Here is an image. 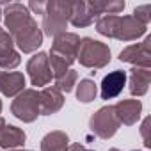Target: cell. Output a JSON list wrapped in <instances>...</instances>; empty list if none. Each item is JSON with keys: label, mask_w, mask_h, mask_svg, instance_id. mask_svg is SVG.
<instances>
[{"label": "cell", "mask_w": 151, "mask_h": 151, "mask_svg": "<svg viewBox=\"0 0 151 151\" xmlns=\"http://www.w3.org/2000/svg\"><path fill=\"white\" fill-rule=\"evenodd\" d=\"M126 86V73L123 69H116L110 71L109 75H105L103 80H101V98L103 100H114L117 98L123 89Z\"/></svg>", "instance_id": "7c38bea8"}, {"label": "cell", "mask_w": 151, "mask_h": 151, "mask_svg": "<svg viewBox=\"0 0 151 151\" xmlns=\"http://www.w3.org/2000/svg\"><path fill=\"white\" fill-rule=\"evenodd\" d=\"M77 60H80V64L84 68L101 69L110 62V48L105 43L96 41L93 37H84V39H80Z\"/></svg>", "instance_id": "277c9868"}, {"label": "cell", "mask_w": 151, "mask_h": 151, "mask_svg": "<svg viewBox=\"0 0 151 151\" xmlns=\"http://www.w3.org/2000/svg\"><path fill=\"white\" fill-rule=\"evenodd\" d=\"M147 27L142 25L139 20H135L132 14L130 16L105 14L96 20V32L117 41H135L140 36H144Z\"/></svg>", "instance_id": "7a4b0ae2"}, {"label": "cell", "mask_w": 151, "mask_h": 151, "mask_svg": "<svg viewBox=\"0 0 151 151\" xmlns=\"http://www.w3.org/2000/svg\"><path fill=\"white\" fill-rule=\"evenodd\" d=\"M62 105H64V94L55 86H48L39 93V114L41 116H52L59 112Z\"/></svg>", "instance_id": "8fae6325"}, {"label": "cell", "mask_w": 151, "mask_h": 151, "mask_svg": "<svg viewBox=\"0 0 151 151\" xmlns=\"http://www.w3.org/2000/svg\"><path fill=\"white\" fill-rule=\"evenodd\" d=\"M132 16H133L135 20H139L142 25H146V27H147V23L151 22V6H149V4H146V6H139V7H135Z\"/></svg>", "instance_id": "603a6c76"}, {"label": "cell", "mask_w": 151, "mask_h": 151, "mask_svg": "<svg viewBox=\"0 0 151 151\" xmlns=\"http://www.w3.org/2000/svg\"><path fill=\"white\" fill-rule=\"evenodd\" d=\"M11 112L23 123H34L39 116V93L36 89L22 91L11 103Z\"/></svg>", "instance_id": "5b68a950"}, {"label": "cell", "mask_w": 151, "mask_h": 151, "mask_svg": "<svg viewBox=\"0 0 151 151\" xmlns=\"http://www.w3.org/2000/svg\"><path fill=\"white\" fill-rule=\"evenodd\" d=\"M0 22H2V9H0Z\"/></svg>", "instance_id": "f546056e"}, {"label": "cell", "mask_w": 151, "mask_h": 151, "mask_svg": "<svg viewBox=\"0 0 151 151\" xmlns=\"http://www.w3.org/2000/svg\"><path fill=\"white\" fill-rule=\"evenodd\" d=\"M78 48H80V36L73 34V32H64V34L53 37L50 53L62 57V59L71 66L75 60H77Z\"/></svg>", "instance_id": "9c48e42d"}, {"label": "cell", "mask_w": 151, "mask_h": 151, "mask_svg": "<svg viewBox=\"0 0 151 151\" xmlns=\"http://www.w3.org/2000/svg\"><path fill=\"white\" fill-rule=\"evenodd\" d=\"M128 91L132 96H144L149 89L151 71L144 68H132L128 75Z\"/></svg>", "instance_id": "9a60e30c"}, {"label": "cell", "mask_w": 151, "mask_h": 151, "mask_svg": "<svg viewBox=\"0 0 151 151\" xmlns=\"http://www.w3.org/2000/svg\"><path fill=\"white\" fill-rule=\"evenodd\" d=\"M96 94H98V87L91 78H84L77 86V100L82 103H91L96 98Z\"/></svg>", "instance_id": "ffe728a7"}, {"label": "cell", "mask_w": 151, "mask_h": 151, "mask_svg": "<svg viewBox=\"0 0 151 151\" xmlns=\"http://www.w3.org/2000/svg\"><path fill=\"white\" fill-rule=\"evenodd\" d=\"M0 112H2V100H0Z\"/></svg>", "instance_id": "4dcf8cb0"}, {"label": "cell", "mask_w": 151, "mask_h": 151, "mask_svg": "<svg viewBox=\"0 0 151 151\" xmlns=\"http://www.w3.org/2000/svg\"><path fill=\"white\" fill-rule=\"evenodd\" d=\"M133 151H139V149H133Z\"/></svg>", "instance_id": "d6a6232c"}, {"label": "cell", "mask_w": 151, "mask_h": 151, "mask_svg": "<svg viewBox=\"0 0 151 151\" xmlns=\"http://www.w3.org/2000/svg\"><path fill=\"white\" fill-rule=\"evenodd\" d=\"M7 34L14 45L23 53H32L43 45V32L37 27V22L32 18L30 11L23 4H7L2 11Z\"/></svg>", "instance_id": "6da1fadb"}, {"label": "cell", "mask_w": 151, "mask_h": 151, "mask_svg": "<svg viewBox=\"0 0 151 151\" xmlns=\"http://www.w3.org/2000/svg\"><path fill=\"white\" fill-rule=\"evenodd\" d=\"M48 62H50V69H52V75L55 78H59V77H62V75L66 73V71H69L71 68H69V64L62 59V57H59V55H53V53H50V57H48Z\"/></svg>", "instance_id": "7402d4cb"}, {"label": "cell", "mask_w": 151, "mask_h": 151, "mask_svg": "<svg viewBox=\"0 0 151 151\" xmlns=\"http://www.w3.org/2000/svg\"><path fill=\"white\" fill-rule=\"evenodd\" d=\"M25 91V77L20 71H0V93L7 98H16Z\"/></svg>", "instance_id": "5bb4252c"}, {"label": "cell", "mask_w": 151, "mask_h": 151, "mask_svg": "<svg viewBox=\"0 0 151 151\" xmlns=\"http://www.w3.org/2000/svg\"><path fill=\"white\" fill-rule=\"evenodd\" d=\"M114 112H116V117L119 119L121 124L132 126L140 117L142 103H140V100H121L114 105Z\"/></svg>", "instance_id": "4fadbf2b"}, {"label": "cell", "mask_w": 151, "mask_h": 151, "mask_svg": "<svg viewBox=\"0 0 151 151\" xmlns=\"http://www.w3.org/2000/svg\"><path fill=\"white\" fill-rule=\"evenodd\" d=\"M45 4H46V2H30V4L27 6V9H32V11H36L37 14H43V13H45Z\"/></svg>", "instance_id": "d4e9b609"}, {"label": "cell", "mask_w": 151, "mask_h": 151, "mask_svg": "<svg viewBox=\"0 0 151 151\" xmlns=\"http://www.w3.org/2000/svg\"><path fill=\"white\" fill-rule=\"evenodd\" d=\"M94 16L91 14L86 2H69V23L75 27H89L93 25Z\"/></svg>", "instance_id": "e0dca14e"}, {"label": "cell", "mask_w": 151, "mask_h": 151, "mask_svg": "<svg viewBox=\"0 0 151 151\" xmlns=\"http://www.w3.org/2000/svg\"><path fill=\"white\" fill-rule=\"evenodd\" d=\"M27 73H29L32 86H36V87L48 86L53 77L52 69H50V62H48V53L37 52L36 55H32L27 62Z\"/></svg>", "instance_id": "ba28073f"}, {"label": "cell", "mask_w": 151, "mask_h": 151, "mask_svg": "<svg viewBox=\"0 0 151 151\" xmlns=\"http://www.w3.org/2000/svg\"><path fill=\"white\" fill-rule=\"evenodd\" d=\"M77 80H78V73L75 69H69V71H66L62 75V77L55 78V87L60 93H71L73 87L77 86Z\"/></svg>", "instance_id": "44dd1931"}, {"label": "cell", "mask_w": 151, "mask_h": 151, "mask_svg": "<svg viewBox=\"0 0 151 151\" xmlns=\"http://www.w3.org/2000/svg\"><path fill=\"white\" fill-rule=\"evenodd\" d=\"M149 124H151V117H146L140 124V135H142V140H144V146L149 147L151 146V140H149Z\"/></svg>", "instance_id": "cb8c5ba5"}, {"label": "cell", "mask_w": 151, "mask_h": 151, "mask_svg": "<svg viewBox=\"0 0 151 151\" xmlns=\"http://www.w3.org/2000/svg\"><path fill=\"white\" fill-rule=\"evenodd\" d=\"M4 126H6V121H4V117H0V132L4 130Z\"/></svg>", "instance_id": "4316f807"}, {"label": "cell", "mask_w": 151, "mask_h": 151, "mask_svg": "<svg viewBox=\"0 0 151 151\" xmlns=\"http://www.w3.org/2000/svg\"><path fill=\"white\" fill-rule=\"evenodd\" d=\"M109 151H121V149H117V147H110Z\"/></svg>", "instance_id": "f1b7e54d"}, {"label": "cell", "mask_w": 151, "mask_h": 151, "mask_svg": "<svg viewBox=\"0 0 151 151\" xmlns=\"http://www.w3.org/2000/svg\"><path fill=\"white\" fill-rule=\"evenodd\" d=\"M68 146H69V139L60 130L50 132L41 139V151H66Z\"/></svg>", "instance_id": "d6986e66"}, {"label": "cell", "mask_w": 151, "mask_h": 151, "mask_svg": "<svg viewBox=\"0 0 151 151\" xmlns=\"http://www.w3.org/2000/svg\"><path fill=\"white\" fill-rule=\"evenodd\" d=\"M7 151H30V149H7Z\"/></svg>", "instance_id": "83f0119b"}, {"label": "cell", "mask_w": 151, "mask_h": 151, "mask_svg": "<svg viewBox=\"0 0 151 151\" xmlns=\"http://www.w3.org/2000/svg\"><path fill=\"white\" fill-rule=\"evenodd\" d=\"M82 151H94V149H86V147H84V149H82Z\"/></svg>", "instance_id": "1f68e13d"}, {"label": "cell", "mask_w": 151, "mask_h": 151, "mask_svg": "<svg viewBox=\"0 0 151 151\" xmlns=\"http://www.w3.org/2000/svg\"><path fill=\"white\" fill-rule=\"evenodd\" d=\"M82 149H84V146H82L80 142H75V144L68 146V149H66V151H82Z\"/></svg>", "instance_id": "484cf974"}, {"label": "cell", "mask_w": 151, "mask_h": 151, "mask_svg": "<svg viewBox=\"0 0 151 151\" xmlns=\"http://www.w3.org/2000/svg\"><path fill=\"white\" fill-rule=\"evenodd\" d=\"M121 62H130L133 68H144L149 69L151 66V36H146L142 43L130 45L119 52Z\"/></svg>", "instance_id": "52a82bcc"}, {"label": "cell", "mask_w": 151, "mask_h": 151, "mask_svg": "<svg viewBox=\"0 0 151 151\" xmlns=\"http://www.w3.org/2000/svg\"><path fill=\"white\" fill-rule=\"evenodd\" d=\"M69 22V2L52 0L45 4L43 13V32L50 37H57L66 32Z\"/></svg>", "instance_id": "3957f363"}, {"label": "cell", "mask_w": 151, "mask_h": 151, "mask_svg": "<svg viewBox=\"0 0 151 151\" xmlns=\"http://www.w3.org/2000/svg\"><path fill=\"white\" fill-rule=\"evenodd\" d=\"M91 14L98 18L100 14H119L124 9L123 0H93V2H86Z\"/></svg>", "instance_id": "ac0fdd59"}, {"label": "cell", "mask_w": 151, "mask_h": 151, "mask_svg": "<svg viewBox=\"0 0 151 151\" xmlns=\"http://www.w3.org/2000/svg\"><path fill=\"white\" fill-rule=\"evenodd\" d=\"M89 126H91V132H93L96 137L107 140V139H110V137L116 135V132L119 130L121 123H119V119L116 117L114 107H112V105H107V107L98 109V110L91 116Z\"/></svg>", "instance_id": "8992f818"}, {"label": "cell", "mask_w": 151, "mask_h": 151, "mask_svg": "<svg viewBox=\"0 0 151 151\" xmlns=\"http://www.w3.org/2000/svg\"><path fill=\"white\" fill-rule=\"evenodd\" d=\"M27 140V135L22 128L18 126H4V130L0 132V147L4 149H20Z\"/></svg>", "instance_id": "2e32d148"}, {"label": "cell", "mask_w": 151, "mask_h": 151, "mask_svg": "<svg viewBox=\"0 0 151 151\" xmlns=\"http://www.w3.org/2000/svg\"><path fill=\"white\" fill-rule=\"evenodd\" d=\"M20 62H22V57H20V52H16L14 48V41L7 34V30L0 29V68L11 71L18 68Z\"/></svg>", "instance_id": "30bf717a"}]
</instances>
